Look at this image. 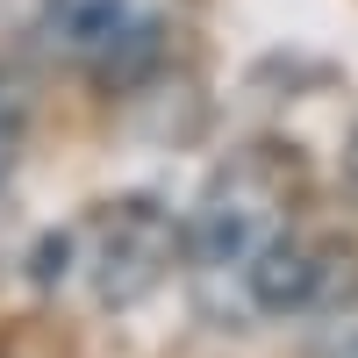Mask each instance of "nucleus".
<instances>
[{
  "label": "nucleus",
  "mask_w": 358,
  "mask_h": 358,
  "mask_svg": "<svg viewBox=\"0 0 358 358\" xmlns=\"http://www.w3.org/2000/svg\"><path fill=\"white\" fill-rule=\"evenodd\" d=\"M287 194H294V165L273 143L229 158L201 187V201L187 208V222H179L187 273L194 280H244V265L287 229Z\"/></svg>",
  "instance_id": "nucleus-1"
},
{
  "label": "nucleus",
  "mask_w": 358,
  "mask_h": 358,
  "mask_svg": "<svg viewBox=\"0 0 358 358\" xmlns=\"http://www.w3.org/2000/svg\"><path fill=\"white\" fill-rule=\"evenodd\" d=\"M22 129H29V101H22V86H15V79H0V187H8V172H15Z\"/></svg>",
  "instance_id": "nucleus-6"
},
{
  "label": "nucleus",
  "mask_w": 358,
  "mask_h": 358,
  "mask_svg": "<svg viewBox=\"0 0 358 358\" xmlns=\"http://www.w3.org/2000/svg\"><path fill=\"white\" fill-rule=\"evenodd\" d=\"M72 236V265L86 273L101 308H136L172 265H179V222L172 208L151 201V194H122L108 201L101 215H86Z\"/></svg>",
  "instance_id": "nucleus-2"
},
{
  "label": "nucleus",
  "mask_w": 358,
  "mask_h": 358,
  "mask_svg": "<svg viewBox=\"0 0 358 358\" xmlns=\"http://www.w3.org/2000/svg\"><path fill=\"white\" fill-rule=\"evenodd\" d=\"M308 358H358V294L322 315V330L308 337Z\"/></svg>",
  "instance_id": "nucleus-5"
},
{
  "label": "nucleus",
  "mask_w": 358,
  "mask_h": 358,
  "mask_svg": "<svg viewBox=\"0 0 358 358\" xmlns=\"http://www.w3.org/2000/svg\"><path fill=\"white\" fill-rule=\"evenodd\" d=\"M236 294H244L251 315H330L344 308L358 294V251L337 244V236H301V229H280L273 244H265L244 280H236Z\"/></svg>",
  "instance_id": "nucleus-3"
},
{
  "label": "nucleus",
  "mask_w": 358,
  "mask_h": 358,
  "mask_svg": "<svg viewBox=\"0 0 358 358\" xmlns=\"http://www.w3.org/2000/svg\"><path fill=\"white\" fill-rule=\"evenodd\" d=\"M344 179L358 187V129H351V143H344Z\"/></svg>",
  "instance_id": "nucleus-7"
},
{
  "label": "nucleus",
  "mask_w": 358,
  "mask_h": 358,
  "mask_svg": "<svg viewBox=\"0 0 358 358\" xmlns=\"http://www.w3.org/2000/svg\"><path fill=\"white\" fill-rule=\"evenodd\" d=\"M36 36L50 57H72V65H115V50L151 36V22L136 15V0H43Z\"/></svg>",
  "instance_id": "nucleus-4"
}]
</instances>
